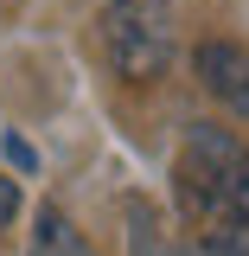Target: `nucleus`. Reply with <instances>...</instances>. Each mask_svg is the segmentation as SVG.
<instances>
[{"mask_svg":"<svg viewBox=\"0 0 249 256\" xmlns=\"http://www.w3.org/2000/svg\"><path fill=\"white\" fill-rule=\"evenodd\" d=\"M179 173H186L192 198L211 218H230V230L249 218V154H243V141H230L224 128H192Z\"/></svg>","mask_w":249,"mask_h":256,"instance_id":"1","label":"nucleus"},{"mask_svg":"<svg viewBox=\"0 0 249 256\" xmlns=\"http://www.w3.org/2000/svg\"><path fill=\"white\" fill-rule=\"evenodd\" d=\"M102 52L134 84L160 77L173 64V6L166 0H109L102 6Z\"/></svg>","mask_w":249,"mask_h":256,"instance_id":"2","label":"nucleus"},{"mask_svg":"<svg viewBox=\"0 0 249 256\" xmlns=\"http://www.w3.org/2000/svg\"><path fill=\"white\" fill-rule=\"evenodd\" d=\"M198 77L218 102H230V116H249V52L243 45H224V38L198 45Z\"/></svg>","mask_w":249,"mask_h":256,"instance_id":"3","label":"nucleus"},{"mask_svg":"<svg viewBox=\"0 0 249 256\" xmlns=\"http://www.w3.org/2000/svg\"><path fill=\"white\" fill-rule=\"evenodd\" d=\"M6 160H13V166H26V173L38 166V154H32L26 141H19V134H6Z\"/></svg>","mask_w":249,"mask_h":256,"instance_id":"4","label":"nucleus"},{"mask_svg":"<svg viewBox=\"0 0 249 256\" xmlns=\"http://www.w3.org/2000/svg\"><path fill=\"white\" fill-rule=\"evenodd\" d=\"M19 212V192H13V180H0V224Z\"/></svg>","mask_w":249,"mask_h":256,"instance_id":"5","label":"nucleus"}]
</instances>
